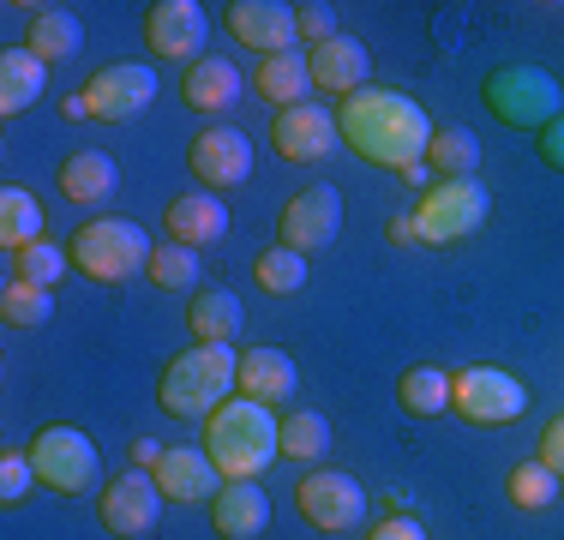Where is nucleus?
<instances>
[{
	"instance_id": "f257e3e1",
	"label": "nucleus",
	"mask_w": 564,
	"mask_h": 540,
	"mask_svg": "<svg viewBox=\"0 0 564 540\" xmlns=\"http://www.w3.org/2000/svg\"><path fill=\"white\" fill-rule=\"evenodd\" d=\"M337 132L348 139V151L379 162V169H414V162H426V144H433V120H426V108L414 97H402V90H355L343 108H337Z\"/></svg>"
},
{
	"instance_id": "f03ea898",
	"label": "nucleus",
	"mask_w": 564,
	"mask_h": 540,
	"mask_svg": "<svg viewBox=\"0 0 564 540\" xmlns=\"http://www.w3.org/2000/svg\"><path fill=\"white\" fill-rule=\"evenodd\" d=\"M205 451L223 468V480H259L282 456V421L252 397H228L205 421Z\"/></svg>"
},
{
	"instance_id": "7ed1b4c3",
	"label": "nucleus",
	"mask_w": 564,
	"mask_h": 540,
	"mask_svg": "<svg viewBox=\"0 0 564 540\" xmlns=\"http://www.w3.org/2000/svg\"><path fill=\"white\" fill-rule=\"evenodd\" d=\"M235 378H240V355H228L223 343H198V348H181L169 360L156 402H163V414H174V421H210L228 402V390H240Z\"/></svg>"
},
{
	"instance_id": "20e7f679",
	"label": "nucleus",
	"mask_w": 564,
	"mask_h": 540,
	"mask_svg": "<svg viewBox=\"0 0 564 540\" xmlns=\"http://www.w3.org/2000/svg\"><path fill=\"white\" fill-rule=\"evenodd\" d=\"M151 235L127 216H90L78 223V235L66 240L73 270H85L90 282H132L139 270H151Z\"/></svg>"
},
{
	"instance_id": "39448f33",
	"label": "nucleus",
	"mask_w": 564,
	"mask_h": 540,
	"mask_svg": "<svg viewBox=\"0 0 564 540\" xmlns=\"http://www.w3.org/2000/svg\"><path fill=\"white\" fill-rule=\"evenodd\" d=\"M151 102H156V66L120 61V66L90 73V85L73 90L61 115H66V120H139Z\"/></svg>"
},
{
	"instance_id": "423d86ee",
	"label": "nucleus",
	"mask_w": 564,
	"mask_h": 540,
	"mask_svg": "<svg viewBox=\"0 0 564 540\" xmlns=\"http://www.w3.org/2000/svg\"><path fill=\"white\" fill-rule=\"evenodd\" d=\"M31 468H36V486H48V493H61V498H85V493H97V480H102V456H97V444H90V432H78V426H43L36 432Z\"/></svg>"
},
{
	"instance_id": "0eeeda50",
	"label": "nucleus",
	"mask_w": 564,
	"mask_h": 540,
	"mask_svg": "<svg viewBox=\"0 0 564 540\" xmlns=\"http://www.w3.org/2000/svg\"><path fill=\"white\" fill-rule=\"evenodd\" d=\"M487 216H492V193L480 181H438L433 193L414 205V240H426V247H451V240L475 235Z\"/></svg>"
},
{
	"instance_id": "6e6552de",
	"label": "nucleus",
	"mask_w": 564,
	"mask_h": 540,
	"mask_svg": "<svg viewBox=\"0 0 564 540\" xmlns=\"http://www.w3.org/2000/svg\"><path fill=\"white\" fill-rule=\"evenodd\" d=\"M487 108L505 120V127H553L564 115L558 102V85L546 66H499V73L487 78Z\"/></svg>"
},
{
	"instance_id": "1a4fd4ad",
	"label": "nucleus",
	"mask_w": 564,
	"mask_h": 540,
	"mask_svg": "<svg viewBox=\"0 0 564 540\" xmlns=\"http://www.w3.org/2000/svg\"><path fill=\"white\" fill-rule=\"evenodd\" d=\"M451 409L475 426H510L529 409V390L505 367H463V372H451Z\"/></svg>"
},
{
	"instance_id": "9d476101",
	"label": "nucleus",
	"mask_w": 564,
	"mask_h": 540,
	"mask_svg": "<svg viewBox=\"0 0 564 540\" xmlns=\"http://www.w3.org/2000/svg\"><path fill=\"white\" fill-rule=\"evenodd\" d=\"M294 505H301V517L313 529L343 534V529H360V517H367V486L355 475H343V468H313L294 486Z\"/></svg>"
},
{
	"instance_id": "9b49d317",
	"label": "nucleus",
	"mask_w": 564,
	"mask_h": 540,
	"mask_svg": "<svg viewBox=\"0 0 564 540\" xmlns=\"http://www.w3.org/2000/svg\"><path fill=\"white\" fill-rule=\"evenodd\" d=\"M343 235V193L337 186H301V193L282 205V223H276V240L289 252H325L330 240Z\"/></svg>"
},
{
	"instance_id": "f8f14e48",
	"label": "nucleus",
	"mask_w": 564,
	"mask_h": 540,
	"mask_svg": "<svg viewBox=\"0 0 564 540\" xmlns=\"http://www.w3.org/2000/svg\"><path fill=\"white\" fill-rule=\"evenodd\" d=\"M144 43H151L156 61H193L198 66V54L210 43V12L198 0H156L144 12Z\"/></svg>"
},
{
	"instance_id": "ddd939ff",
	"label": "nucleus",
	"mask_w": 564,
	"mask_h": 540,
	"mask_svg": "<svg viewBox=\"0 0 564 540\" xmlns=\"http://www.w3.org/2000/svg\"><path fill=\"white\" fill-rule=\"evenodd\" d=\"M102 529L109 534H127V540H139V534H151L156 522H163V486H156V475H144V468H127L120 480L102 486Z\"/></svg>"
},
{
	"instance_id": "4468645a",
	"label": "nucleus",
	"mask_w": 564,
	"mask_h": 540,
	"mask_svg": "<svg viewBox=\"0 0 564 540\" xmlns=\"http://www.w3.org/2000/svg\"><path fill=\"white\" fill-rule=\"evenodd\" d=\"M186 169H193L198 186H210V193H235L252 174V139L240 127H205L186 144Z\"/></svg>"
},
{
	"instance_id": "2eb2a0df",
	"label": "nucleus",
	"mask_w": 564,
	"mask_h": 540,
	"mask_svg": "<svg viewBox=\"0 0 564 540\" xmlns=\"http://www.w3.org/2000/svg\"><path fill=\"white\" fill-rule=\"evenodd\" d=\"M271 139H276V156L282 162H325L337 151V115L318 102H301V108H282L271 120Z\"/></svg>"
},
{
	"instance_id": "dca6fc26",
	"label": "nucleus",
	"mask_w": 564,
	"mask_h": 540,
	"mask_svg": "<svg viewBox=\"0 0 564 540\" xmlns=\"http://www.w3.org/2000/svg\"><path fill=\"white\" fill-rule=\"evenodd\" d=\"M228 36L247 48H259L264 61L271 54H289L301 43V31H294V7H282V0H235L228 7Z\"/></svg>"
},
{
	"instance_id": "f3484780",
	"label": "nucleus",
	"mask_w": 564,
	"mask_h": 540,
	"mask_svg": "<svg viewBox=\"0 0 564 540\" xmlns=\"http://www.w3.org/2000/svg\"><path fill=\"white\" fill-rule=\"evenodd\" d=\"M306 61H313V85L325 90V97H355V90H367L372 78V54L360 36H330V43L306 48Z\"/></svg>"
},
{
	"instance_id": "a211bd4d",
	"label": "nucleus",
	"mask_w": 564,
	"mask_h": 540,
	"mask_svg": "<svg viewBox=\"0 0 564 540\" xmlns=\"http://www.w3.org/2000/svg\"><path fill=\"white\" fill-rule=\"evenodd\" d=\"M151 475H156V486H163V498H181V505L223 493V468L210 463L205 444H169L163 463H156Z\"/></svg>"
},
{
	"instance_id": "6ab92c4d",
	"label": "nucleus",
	"mask_w": 564,
	"mask_h": 540,
	"mask_svg": "<svg viewBox=\"0 0 564 540\" xmlns=\"http://www.w3.org/2000/svg\"><path fill=\"white\" fill-rule=\"evenodd\" d=\"M163 223H169V240H181V247H217L228 235V205L217 193H174L163 205Z\"/></svg>"
},
{
	"instance_id": "aec40b11",
	"label": "nucleus",
	"mask_w": 564,
	"mask_h": 540,
	"mask_svg": "<svg viewBox=\"0 0 564 540\" xmlns=\"http://www.w3.org/2000/svg\"><path fill=\"white\" fill-rule=\"evenodd\" d=\"M271 522V498L259 493V480H223V493L210 498V529L223 540H259Z\"/></svg>"
},
{
	"instance_id": "412c9836",
	"label": "nucleus",
	"mask_w": 564,
	"mask_h": 540,
	"mask_svg": "<svg viewBox=\"0 0 564 540\" xmlns=\"http://www.w3.org/2000/svg\"><path fill=\"white\" fill-rule=\"evenodd\" d=\"M240 397H252V402H264V409H276L282 397H294V385H301V372H294V360L282 355V348H247L240 355Z\"/></svg>"
},
{
	"instance_id": "4be33fe9",
	"label": "nucleus",
	"mask_w": 564,
	"mask_h": 540,
	"mask_svg": "<svg viewBox=\"0 0 564 540\" xmlns=\"http://www.w3.org/2000/svg\"><path fill=\"white\" fill-rule=\"evenodd\" d=\"M115 186H120V169H115L109 151H90L85 144V151L61 156V193L73 198V205H109Z\"/></svg>"
},
{
	"instance_id": "5701e85b",
	"label": "nucleus",
	"mask_w": 564,
	"mask_h": 540,
	"mask_svg": "<svg viewBox=\"0 0 564 540\" xmlns=\"http://www.w3.org/2000/svg\"><path fill=\"white\" fill-rule=\"evenodd\" d=\"M186 331L198 336V343H235L240 331H247V306H240L235 289H198L193 306H186Z\"/></svg>"
},
{
	"instance_id": "b1692460",
	"label": "nucleus",
	"mask_w": 564,
	"mask_h": 540,
	"mask_svg": "<svg viewBox=\"0 0 564 540\" xmlns=\"http://www.w3.org/2000/svg\"><path fill=\"white\" fill-rule=\"evenodd\" d=\"M240 90H247V78H240L235 61H198V66H186V78H181V97H186V108H198V115L235 108Z\"/></svg>"
},
{
	"instance_id": "393cba45",
	"label": "nucleus",
	"mask_w": 564,
	"mask_h": 540,
	"mask_svg": "<svg viewBox=\"0 0 564 540\" xmlns=\"http://www.w3.org/2000/svg\"><path fill=\"white\" fill-rule=\"evenodd\" d=\"M252 90L271 108H301L306 90H313V61H306L301 48L271 54V61H259V73H252Z\"/></svg>"
},
{
	"instance_id": "a878e982",
	"label": "nucleus",
	"mask_w": 564,
	"mask_h": 540,
	"mask_svg": "<svg viewBox=\"0 0 564 540\" xmlns=\"http://www.w3.org/2000/svg\"><path fill=\"white\" fill-rule=\"evenodd\" d=\"M48 90V66L36 61L31 48H7L0 54V115H24V108H36Z\"/></svg>"
},
{
	"instance_id": "bb28decb",
	"label": "nucleus",
	"mask_w": 564,
	"mask_h": 540,
	"mask_svg": "<svg viewBox=\"0 0 564 540\" xmlns=\"http://www.w3.org/2000/svg\"><path fill=\"white\" fill-rule=\"evenodd\" d=\"M24 48H31L43 66L73 61V54L85 48V24H78L66 7H36V12H31V36H24Z\"/></svg>"
},
{
	"instance_id": "cd10ccee",
	"label": "nucleus",
	"mask_w": 564,
	"mask_h": 540,
	"mask_svg": "<svg viewBox=\"0 0 564 540\" xmlns=\"http://www.w3.org/2000/svg\"><path fill=\"white\" fill-rule=\"evenodd\" d=\"M36 240H43V198L24 186H0V247L24 252Z\"/></svg>"
},
{
	"instance_id": "c85d7f7f",
	"label": "nucleus",
	"mask_w": 564,
	"mask_h": 540,
	"mask_svg": "<svg viewBox=\"0 0 564 540\" xmlns=\"http://www.w3.org/2000/svg\"><path fill=\"white\" fill-rule=\"evenodd\" d=\"M426 162H433L445 181H475L480 169V139L468 127H438L433 144H426Z\"/></svg>"
},
{
	"instance_id": "c756f323",
	"label": "nucleus",
	"mask_w": 564,
	"mask_h": 540,
	"mask_svg": "<svg viewBox=\"0 0 564 540\" xmlns=\"http://www.w3.org/2000/svg\"><path fill=\"white\" fill-rule=\"evenodd\" d=\"M330 451V421L318 409H294L282 414V456H294V463H318V456Z\"/></svg>"
},
{
	"instance_id": "7c9ffc66",
	"label": "nucleus",
	"mask_w": 564,
	"mask_h": 540,
	"mask_svg": "<svg viewBox=\"0 0 564 540\" xmlns=\"http://www.w3.org/2000/svg\"><path fill=\"white\" fill-rule=\"evenodd\" d=\"M252 277H259V289H271V294H301L306 277H313V264H306L301 252H289L282 240H271V247L252 259Z\"/></svg>"
},
{
	"instance_id": "2f4dec72",
	"label": "nucleus",
	"mask_w": 564,
	"mask_h": 540,
	"mask_svg": "<svg viewBox=\"0 0 564 540\" xmlns=\"http://www.w3.org/2000/svg\"><path fill=\"white\" fill-rule=\"evenodd\" d=\"M151 282L169 294H198V252L181 247V240H163L151 252Z\"/></svg>"
},
{
	"instance_id": "473e14b6",
	"label": "nucleus",
	"mask_w": 564,
	"mask_h": 540,
	"mask_svg": "<svg viewBox=\"0 0 564 540\" xmlns=\"http://www.w3.org/2000/svg\"><path fill=\"white\" fill-rule=\"evenodd\" d=\"M397 397H402V409H409V414H445L451 409V372L414 367V372H402Z\"/></svg>"
},
{
	"instance_id": "72a5a7b5",
	"label": "nucleus",
	"mask_w": 564,
	"mask_h": 540,
	"mask_svg": "<svg viewBox=\"0 0 564 540\" xmlns=\"http://www.w3.org/2000/svg\"><path fill=\"white\" fill-rule=\"evenodd\" d=\"M558 486L564 480L546 463H517V468H510V480H505V493H510V505H517V510H546L558 498Z\"/></svg>"
},
{
	"instance_id": "f704fd0d",
	"label": "nucleus",
	"mask_w": 564,
	"mask_h": 540,
	"mask_svg": "<svg viewBox=\"0 0 564 540\" xmlns=\"http://www.w3.org/2000/svg\"><path fill=\"white\" fill-rule=\"evenodd\" d=\"M0 318L19 324V331H36V324L55 318V301H48V289H36V282H7V294H0Z\"/></svg>"
},
{
	"instance_id": "c9c22d12",
	"label": "nucleus",
	"mask_w": 564,
	"mask_h": 540,
	"mask_svg": "<svg viewBox=\"0 0 564 540\" xmlns=\"http://www.w3.org/2000/svg\"><path fill=\"white\" fill-rule=\"evenodd\" d=\"M12 264H19V282H36V289H55L66 270H73L66 247H55V240H36V247L12 252Z\"/></svg>"
},
{
	"instance_id": "e433bc0d",
	"label": "nucleus",
	"mask_w": 564,
	"mask_h": 540,
	"mask_svg": "<svg viewBox=\"0 0 564 540\" xmlns=\"http://www.w3.org/2000/svg\"><path fill=\"white\" fill-rule=\"evenodd\" d=\"M294 31H301V43H330V36H343L337 31V7H325V0H301L294 7Z\"/></svg>"
},
{
	"instance_id": "4c0bfd02",
	"label": "nucleus",
	"mask_w": 564,
	"mask_h": 540,
	"mask_svg": "<svg viewBox=\"0 0 564 540\" xmlns=\"http://www.w3.org/2000/svg\"><path fill=\"white\" fill-rule=\"evenodd\" d=\"M31 486H36L31 451H7V456H0V498H7V505H24Z\"/></svg>"
},
{
	"instance_id": "58836bf2",
	"label": "nucleus",
	"mask_w": 564,
	"mask_h": 540,
	"mask_svg": "<svg viewBox=\"0 0 564 540\" xmlns=\"http://www.w3.org/2000/svg\"><path fill=\"white\" fill-rule=\"evenodd\" d=\"M534 463H546V468H553V475L564 480V414H553V421H546V432H541V456H534Z\"/></svg>"
},
{
	"instance_id": "ea45409f",
	"label": "nucleus",
	"mask_w": 564,
	"mask_h": 540,
	"mask_svg": "<svg viewBox=\"0 0 564 540\" xmlns=\"http://www.w3.org/2000/svg\"><path fill=\"white\" fill-rule=\"evenodd\" d=\"M367 540H426V529H421L414 517H384V522H379V529H372Z\"/></svg>"
},
{
	"instance_id": "a19ab883",
	"label": "nucleus",
	"mask_w": 564,
	"mask_h": 540,
	"mask_svg": "<svg viewBox=\"0 0 564 540\" xmlns=\"http://www.w3.org/2000/svg\"><path fill=\"white\" fill-rule=\"evenodd\" d=\"M541 156H546V169H564V115L553 127H541Z\"/></svg>"
},
{
	"instance_id": "79ce46f5",
	"label": "nucleus",
	"mask_w": 564,
	"mask_h": 540,
	"mask_svg": "<svg viewBox=\"0 0 564 540\" xmlns=\"http://www.w3.org/2000/svg\"><path fill=\"white\" fill-rule=\"evenodd\" d=\"M163 451H169V444H156V439H132V463H139V468H156V463H163Z\"/></svg>"
},
{
	"instance_id": "37998d69",
	"label": "nucleus",
	"mask_w": 564,
	"mask_h": 540,
	"mask_svg": "<svg viewBox=\"0 0 564 540\" xmlns=\"http://www.w3.org/2000/svg\"><path fill=\"white\" fill-rule=\"evenodd\" d=\"M391 240H414V216H397V223H391Z\"/></svg>"
}]
</instances>
